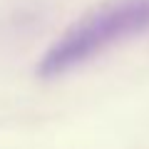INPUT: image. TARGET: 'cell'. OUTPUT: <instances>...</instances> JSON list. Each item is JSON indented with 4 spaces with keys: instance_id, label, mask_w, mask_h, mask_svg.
<instances>
[{
    "instance_id": "cell-1",
    "label": "cell",
    "mask_w": 149,
    "mask_h": 149,
    "mask_svg": "<svg viewBox=\"0 0 149 149\" xmlns=\"http://www.w3.org/2000/svg\"><path fill=\"white\" fill-rule=\"evenodd\" d=\"M149 35V0H102L72 20L35 65L40 80H60L107 52Z\"/></svg>"
}]
</instances>
